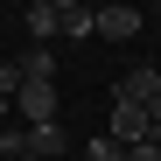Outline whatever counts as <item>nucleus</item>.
<instances>
[{
    "label": "nucleus",
    "mask_w": 161,
    "mask_h": 161,
    "mask_svg": "<svg viewBox=\"0 0 161 161\" xmlns=\"http://www.w3.org/2000/svg\"><path fill=\"white\" fill-rule=\"evenodd\" d=\"M14 91H21V70H14V56H7V63H0V98L14 105Z\"/></svg>",
    "instance_id": "obj_10"
},
{
    "label": "nucleus",
    "mask_w": 161,
    "mask_h": 161,
    "mask_svg": "<svg viewBox=\"0 0 161 161\" xmlns=\"http://www.w3.org/2000/svg\"><path fill=\"white\" fill-rule=\"evenodd\" d=\"M154 14H161V0H154Z\"/></svg>",
    "instance_id": "obj_15"
},
{
    "label": "nucleus",
    "mask_w": 161,
    "mask_h": 161,
    "mask_svg": "<svg viewBox=\"0 0 161 161\" xmlns=\"http://www.w3.org/2000/svg\"><path fill=\"white\" fill-rule=\"evenodd\" d=\"M14 70H21V84H56V49H49V42H28L14 56Z\"/></svg>",
    "instance_id": "obj_5"
},
{
    "label": "nucleus",
    "mask_w": 161,
    "mask_h": 161,
    "mask_svg": "<svg viewBox=\"0 0 161 161\" xmlns=\"http://www.w3.org/2000/svg\"><path fill=\"white\" fill-rule=\"evenodd\" d=\"M84 161H126V147L112 140V133H98V140H84Z\"/></svg>",
    "instance_id": "obj_9"
},
{
    "label": "nucleus",
    "mask_w": 161,
    "mask_h": 161,
    "mask_svg": "<svg viewBox=\"0 0 161 161\" xmlns=\"http://www.w3.org/2000/svg\"><path fill=\"white\" fill-rule=\"evenodd\" d=\"M14 112H21V126H49V119H63V98H56V84H21Z\"/></svg>",
    "instance_id": "obj_1"
},
{
    "label": "nucleus",
    "mask_w": 161,
    "mask_h": 161,
    "mask_svg": "<svg viewBox=\"0 0 161 161\" xmlns=\"http://www.w3.org/2000/svg\"><path fill=\"white\" fill-rule=\"evenodd\" d=\"M42 154H70L63 119H49V126H21V161H42Z\"/></svg>",
    "instance_id": "obj_4"
},
{
    "label": "nucleus",
    "mask_w": 161,
    "mask_h": 161,
    "mask_svg": "<svg viewBox=\"0 0 161 161\" xmlns=\"http://www.w3.org/2000/svg\"><path fill=\"white\" fill-rule=\"evenodd\" d=\"M112 140H119V147H140V140H154V126H147V105L112 98Z\"/></svg>",
    "instance_id": "obj_3"
},
{
    "label": "nucleus",
    "mask_w": 161,
    "mask_h": 161,
    "mask_svg": "<svg viewBox=\"0 0 161 161\" xmlns=\"http://www.w3.org/2000/svg\"><path fill=\"white\" fill-rule=\"evenodd\" d=\"M7 112H14V105H7V98H0V126H7Z\"/></svg>",
    "instance_id": "obj_14"
},
{
    "label": "nucleus",
    "mask_w": 161,
    "mask_h": 161,
    "mask_svg": "<svg viewBox=\"0 0 161 161\" xmlns=\"http://www.w3.org/2000/svg\"><path fill=\"white\" fill-rule=\"evenodd\" d=\"M77 161H84V154H77Z\"/></svg>",
    "instance_id": "obj_16"
},
{
    "label": "nucleus",
    "mask_w": 161,
    "mask_h": 161,
    "mask_svg": "<svg viewBox=\"0 0 161 161\" xmlns=\"http://www.w3.org/2000/svg\"><path fill=\"white\" fill-rule=\"evenodd\" d=\"M91 21H98V35H105V42H126V35H140V14H133L126 0H91Z\"/></svg>",
    "instance_id": "obj_2"
},
{
    "label": "nucleus",
    "mask_w": 161,
    "mask_h": 161,
    "mask_svg": "<svg viewBox=\"0 0 161 161\" xmlns=\"http://www.w3.org/2000/svg\"><path fill=\"white\" fill-rule=\"evenodd\" d=\"M119 98H133V105H154V98H161V70H154V63L126 70V77H119Z\"/></svg>",
    "instance_id": "obj_6"
},
{
    "label": "nucleus",
    "mask_w": 161,
    "mask_h": 161,
    "mask_svg": "<svg viewBox=\"0 0 161 161\" xmlns=\"http://www.w3.org/2000/svg\"><path fill=\"white\" fill-rule=\"evenodd\" d=\"M126 161H161V147H154V140H140V147H126Z\"/></svg>",
    "instance_id": "obj_11"
},
{
    "label": "nucleus",
    "mask_w": 161,
    "mask_h": 161,
    "mask_svg": "<svg viewBox=\"0 0 161 161\" xmlns=\"http://www.w3.org/2000/svg\"><path fill=\"white\" fill-rule=\"evenodd\" d=\"M49 7H56V14H70V7H91V0H49Z\"/></svg>",
    "instance_id": "obj_12"
},
{
    "label": "nucleus",
    "mask_w": 161,
    "mask_h": 161,
    "mask_svg": "<svg viewBox=\"0 0 161 161\" xmlns=\"http://www.w3.org/2000/svg\"><path fill=\"white\" fill-rule=\"evenodd\" d=\"M21 28H28L35 42H49V49H56V28H63V14L49 7V0H28V14H21Z\"/></svg>",
    "instance_id": "obj_7"
},
{
    "label": "nucleus",
    "mask_w": 161,
    "mask_h": 161,
    "mask_svg": "<svg viewBox=\"0 0 161 161\" xmlns=\"http://www.w3.org/2000/svg\"><path fill=\"white\" fill-rule=\"evenodd\" d=\"M56 35H70V42H84V35H98V21H91V7H70Z\"/></svg>",
    "instance_id": "obj_8"
},
{
    "label": "nucleus",
    "mask_w": 161,
    "mask_h": 161,
    "mask_svg": "<svg viewBox=\"0 0 161 161\" xmlns=\"http://www.w3.org/2000/svg\"><path fill=\"white\" fill-rule=\"evenodd\" d=\"M147 126H154V133H161V98H154V105H147Z\"/></svg>",
    "instance_id": "obj_13"
}]
</instances>
